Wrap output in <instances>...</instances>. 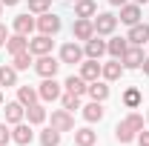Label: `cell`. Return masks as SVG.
I'll use <instances>...</instances> for the list:
<instances>
[{
	"instance_id": "cell-43",
	"label": "cell",
	"mask_w": 149,
	"mask_h": 146,
	"mask_svg": "<svg viewBox=\"0 0 149 146\" xmlns=\"http://www.w3.org/2000/svg\"><path fill=\"white\" fill-rule=\"evenodd\" d=\"M0 15H3V3H0Z\"/></svg>"
},
{
	"instance_id": "cell-38",
	"label": "cell",
	"mask_w": 149,
	"mask_h": 146,
	"mask_svg": "<svg viewBox=\"0 0 149 146\" xmlns=\"http://www.w3.org/2000/svg\"><path fill=\"white\" fill-rule=\"evenodd\" d=\"M141 69H143V74L149 77V57H143V63H141Z\"/></svg>"
},
{
	"instance_id": "cell-19",
	"label": "cell",
	"mask_w": 149,
	"mask_h": 146,
	"mask_svg": "<svg viewBox=\"0 0 149 146\" xmlns=\"http://www.w3.org/2000/svg\"><path fill=\"white\" fill-rule=\"evenodd\" d=\"M12 29H15L17 35H26V37H29L37 26H35V17H29V15H17V17L12 20Z\"/></svg>"
},
{
	"instance_id": "cell-34",
	"label": "cell",
	"mask_w": 149,
	"mask_h": 146,
	"mask_svg": "<svg viewBox=\"0 0 149 146\" xmlns=\"http://www.w3.org/2000/svg\"><path fill=\"white\" fill-rule=\"evenodd\" d=\"M123 120H126V123H129V126L135 129V132H141V129H143V117H141L138 112H129V115H126Z\"/></svg>"
},
{
	"instance_id": "cell-6",
	"label": "cell",
	"mask_w": 149,
	"mask_h": 146,
	"mask_svg": "<svg viewBox=\"0 0 149 146\" xmlns=\"http://www.w3.org/2000/svg\"><path fill=\"white\" fill-rule=\"evenodd\" d=\"M83 57H86V55H83V49H80L74 40L60 46V63H72V66H74V63H83Z\"/></svg>"
},
{
	"instance_id": "cell-42",
	"label": "cell",
	"mask_w": 149,
	"mask_h": 146,
	"mask_svg": "<svg viewBox=\"0 0 149 146\" xmlns=\"http://www.w3.org/2000/svg\"><path fill=\"white\" fill-rule=\"evenodd\" d=\"M0 106H3V92H0Z\"/></svg>"
},
{
	"instance_id": "cell-12",
	"label": "cell",
	"mask_w": 149,
	"mask_h": 146,
	"mask_svg": "<svg viewBox=\"0 0 149 146\" xmlns=\"http://www.w3.org/2000/svg\"><path fill=\"white\" fill-rule=\"evenodd\" d=\"M32 138H35V132H32V123H15V129H12V140L17 146H29L32 143Z\"/></svg>"
},
{
	"instance_id": "cell-9",
	"label": "cell",
	"mask_w": 149,
	"mask_h": 146,
	"mask_svg": "<svg viewBox=\"0 0 149 146\" xmlns=\"http://www.w3.org/2000/svg\"><path fill=\"white\" fill-rule=\"evenodd\" d=\"M83 55L92 57V60H100V57L106 55V40H100V35L89 37V40L83 43Z\"/></svg>"
},
{
	"instance_id": "cell-44",
	"label": "cell",
	"mask_w": 149,
	"mask_h": 146,
	"mask_svg": "<svg viewBox=\"0 0 149 146\" xmlns=\"http://www.w3.org/2000/svg\"><path fill=\"white\" fill-rule=\"evenodd\" d=\"M146 120H149V112H146Z\"/></svg>"
},
{
	"instance_id": "cell-39",
	"label": "cell",
	"mask_w": 149,
	"mask_h": 146,
	"mask_svg": "<svg viewBox=\"0 0 149 146\" xmlns=\"http://www.w3.org/2000/svg\"><path fill=\"white\" fill-rule=\"evenodd\" d=\"M0 3H3V6H17L20 0H0Z\"/></svg>"
},
{
	"instance_id": "cell-4",
	"label": "cell",
	"mask_w": 149,
	"mask_h": 146,
	"mask_svg": "<svg viewBox=\"0 0 149 146\" xmlns=\"http://www.w3.org/2000/svg\"><path fill=\"white\" fill-rule=\"evenodd\" d=\"M92 23H95V35H100V37H103V35H112V32L118 29V17H115L112 12H100Z\"/></svg>"
},
{
	"instance_id": "cell-29",
	"label": "cell",
	"mask_w": 149,
	"mask_h": 146,
	"mask_svg": "<svg viewBox=\"0 0 149 146\" xmlns=\"http://www.w3.org/2000/svg\"><path fill=\"white\" fill-rule=\"evenodd\" d=\"M0 86H17V69L15 66H0Z\"/></svg>"
},
{
	"instance_id": "cell-24",
	"label": "cell",
	"mask_w": 149,
	"mask_h": 146,
	"mask_svg": "<svg viewBox=\"0 0 149 146\" xmlns=\"http://www.w3.org/2000/svg\"><path fill=\"white\" fill-rule=\"evenodd\" d=\"M17 100L29 109V106H35L37 100H40V95H37L35 86H17Z\"/></svg>"
},
{
	"instance_id": "cell-41",
	"label": "cell",
	"mask_w": 149,
	"mask_h": 146,
	"mask_svg": "<svg viewBox=\"0 0 149 146\" xmlns=\"http://www.w3.org/2000/svg\"><path fill=\"white\" fill-rule=\"evenodd\" d=\"M135 3H138V6H141V3H149V0H135Z\"/></svg>"
},
{
	"instance_id": "cell-33",
	"label": "cell",
	"mask_w": 149,
	"mask_h": 146,
	"mask_svg": "<svg viewBox=\"0 0 149 146\" xmlns=\"http://www.w3.org/2000/svg\"><path fill=\"white\" fill-rule=\"evenodd\" d=\"M49 6H52V0H29V12H35V15L49 12Z\"/></svg>"
},
{
	"instance_id": "cell-14",
	"label": "cell",
	"mask_w": 149,
	"mask_h": 146,
	"mask_svg": "<svg viewBox=\"0 0 149 146\" xmlns=\"http://www.w3.org/2000/svg\"><path fill=\"white\" fill-rule=\"evenodd\" d=\"M80 115H83V120H86V123H100L106 112H103V103H97V100H92V103L80 106Z\"/></svg>"
},
{
	"instance_id": "cell-40",
	"label": "cell",
	"mask_w": 149,
	"mask_h": 146,
	"mask_svg": "<svg viewBox=\"0 0 149 146\" xmlns=\"http://www.w3.org/2000/svg\"><path fill=\"white\" fill-rule=\"evenodd\" d=\"M112 6H123V3H129V0H109Z\"/></svg>"
},
{
	"instance_id": "cell-7",
	"label": "cell",
	"mask_w": 149,
	"mask_h": 146,
	"mask_svg": "<svg viewBox=\"0 0 149 146\" xmlns=\"http://www.w3.org/2000/svg\"><path fill=\"white\" fill-rule=\"evenodd\" d=\"M52 126L57 129V132H72L74 129V117L69 109H55L52 112Z\"/></svg>"
},
{
	"instance_id": "cell-20",
	"label": "cell",
	"mask_w": 149,
	"mask_h": 146,
	"mask_svg": "<svg viewBox=\"0 0 149 146\" xmlns=\"http://www.w3.org/2000/svg\"><path fill=\"white\" fill-rule=\"evenodd\" d=\"M6 49H9V55H17V52H29V37L26 35H9L6 40Z\"/></svg>"
},
{
	"instance_id": "cell-5",
	"label": "cell",
	"mask_w": 149,
	"mask_h": 146,
	"mask_svg": "<svg viewBox=\"0 0 149 146\" xmlns=\"http://www.w3.org/2000/svg\"><path fill=\"white\" fill-rule=\"evenodd\" d=\"M72 37L74 40H89V37H95V23H92V17H77L72 23Z\"/></svg>"
},
{
	"instance_id": "cell-30",
	"label": "cell",
	"mask_w": 149,
	"mask_h": 146,
	"mask_svg": "<svg viewBox=\"0 0 149 146\" xmlns=\"http://www.w3.org/2000/svg\"><path fill=\"white\" fill-rule=\"evenodd\" d=\"M40 146H60V132H57L55 126L43 129V132H40Z\"/></svg>"
},
{
	"instance_id": "cell-11",
	"label": "cell",
	"mask_w": 149,
	"mask_h": 146,
	"mask_svg": "<svg viewBox=\"0 0 149 146\" xmlns=\"http://www.w3.org/2000/svg\"><path fill=\"white\" fill-rule=\"evenodd\" d=\"M120 63H123V69H141V63H143V49L141 46H132L123 52V57H120Z\"/></svg>"
},
{
	"instance_id": "cell-28",
	"label": "cell",
	"mask_w": 149,
	"mask_h": 146,
	"mask_svg": "<svg viewBox=\"0 0 149 146\" xmlns=\"http://www.w3.org/2000/svg\"><path fill=\"white\" fill-rule=\"evenodd\" d=\"M26 117H29V123H32V126H40V123L46 120V106L37 100L35 106H29V109H26Z\"/></svg>"
},
{
	"instance_id": "cell-22",
	"label": "cell",
	"mask_w": 149,
	"mask_h": 146,
	"mask_svg": "<svg viewBox=\"0 0 149 146\" xmlns=\"http://www.w3.org/2000/svg\"><path fill=\"white\" fill-rule=\"evenodd\" d=\"M135 138H138V132H135L126 120H120V123L115 126V140H118V143H132Z\"/></svg>"
},
{
	"instance_id": "cell-45",
	"label": "cell",
	"mask_w": 149,
	"mask_h": 146,
	"mask_svg": "<svg viewBox=\"0 0 149 146\" xmlns=\"http://www.w3.org/2000/svg\"><path fill=\"white\" fill-rule=\"evenodd\" d=\"M72 3H77V0H72Z\"/></svg>"
},
{
	"instance_id": "cell-25",
	"label": "cell",
	"mask_w": 149,
	"mask_h": 146,
	"mask_svg": "<svg viewBox=\"0 0 149 146\" xmlns=\"http://www.w3.org/2000/svg\"><path fill=\"white\" fill-rule=\"evenodd\" d=\"M126 49H129V40H126V37H112L109 43H106V52H109L115 60H120Z\"/></svg>"
},
{
	"instance_id": "cell-36",
	"label": "cell",
	"mask_w": 149,
	"mask_h": 146,
	"mask_svg": "<svg viewBox=\"0 0 149 146\" xmlns=\"http://www.w3.org/2000/svg\"><path fill=\"white\" fill-rule=\"evenodd\" d=\"M135 140H138V146H149V132H146V129H141Z\"/></svg>"
},
{
	"instance_id": "cell-37",
	"label": "cell",
	"mask_w": 149,
	"mask_h": 146,
	"mask_svg": "<svg viewBox=\"0 0 149 146\" xmlns=\"http://www.w3.org/2000/svg\"><path fill=\"white\" fill-rule=\"evenodd\" d=\"M6 40H9V29L0 23V46H6Z\"/></svg>"
},
{
	"instance_id": "cell-26",
	"label": "cell",
	"mask_w": 149,
	"mask_h": 146,
	"mask_svg": "<svg viewBox=\"0 0 149 146\" xmlns=\"http://www.w3.org/2000/svg\"><path fill=\"white\" fill-rule=\"evenodd\" d=\"M97 15V3L95 0H77L74 3V17H95Z\"/></svg>"
},
{
	"instance_id": "cell-3",
	"label": "cell",
	"mask_w": 149,
	"mask_h": 146,
	"mask_svg": "<svg viewBox=\"0 0 149 146\" xmlns=\"http://www.w3.org/2000/svg\"><path fill=\"white\" fill-rule=\"evenodd\" d=\"M57 69H60V60L52 57V55H40L35 60V72L40 74V77H55Z\"/></svg>"
},
{
	"instance_id": "cell-23",
	"label": "cell",
	"mask_w": 149,
	"mask_h": 146,
	"mask_svg": "<svg viewBox=\"0 0 149 146\" xmlns=\"http://www.w3.org/2000/svg\"><path fill=\"white\" fill-rule=\"evenodd\" d=\"M86 95H89L92 100H97V103H103V100L109 97V86H106V80H92Z\"/></svg>"
},
{
	"instance_id": "cell-1",
	"label": "cell",
	"mask_w": 149,
	"mask_h": 146,
	"mask_svg": "<svg viewBox=\"0 0 149 146\" xmlns=\"http://www.w3.org/2000/svg\"><path fill=\"white\" fill-rule=\"evenodd\" d=\"M35 26H37V32H40V35L55 37L57 32H60V26H63V23H60V17H57V15H52V12H43V15L35 20Z\"/></svg>"
},
{
	"instance_id": "cell-21",
	"label": "cell",
	"mask_w": 149,
	"mask_h": 146,
	"mask_svg": "<svg viewBox=\"0 0 149 146\" xmlns=\"http://www.w3.org/2000/svg\"><path fill=\"white\" fill-rule=\"evenodd\" d=\"M97 143V132L89 126L83 129H74V146H95Z\"/></svg>"
},
{
	"instance_id": "cell-10",
	"label": "cell",
	"mask_w": 149,
	"mask_h": 146,
	"mask_svg": "<svg viewBox=\"0 0 149 146\" xmlns=\"http://www.w3.org/2000/svg\"><path fill=\"white\" fill-rule=\"evenodd\" d=\"M100 69H103V63H97V60H92V57H83V63H80V77H83L86 83L100 80Z\"/></svg>"
},
{
	"instance_id": "cell-35",
	"label": "cell",
	"mask_w": 149,
	"mask_h": 146,
	"mask_svg": "<svg viewBox=\"0 0 149 146\" xmlns=\"http://www.w3.org/2000/svg\"><path fill=\"white\" fill-rule=\"evenodd\" d=\"M9 140H12V129L6 126V123H0V146H6Z\"/></svg>"
},
{
	"instance_id": "cell-31",
	"label": "cell",
	"mask_w": 149,
	"mask_h": 146,
	"mask_svg": "<svg viewBox=\"0 0 149 146\" xmlns=\"http://www.w3.org/2000/svg\"><path fill=\"white\" fill-rule=\"evenodd\" d=\"M123 106H126V109H138V106H141V89L129 86V89L123 92Z\"/></svg>"
},
{
	"instance_id": "cell-18",
	"label": "cell",
	"mask_w": 149,
	"mask_h": 146,
	"mask_svg": "<svg viewBox=\"0 0 149 146\" xmlns=\"http://www.w3.org/2000/svg\"><path fill=\"white\" fill-rule=\"evenodd\" d=\"M63 86H66V92H72V95H77V97H83V95L89 92V83H86L80 74H69Z\"/></svg>"
},
{
	"instance_id": "cell-2",
	"label": "cell",
	"mask_w": 149,
	"mask_h": 146,
	"mask_svg": "<svg viewBox=\"0 0 149 146\" xmlns=\"http://www.w3.org/2000/svg\"><path fill=\"white\" fill-rule=\"evenodd\" d=\"M37 95L43 103H55V100H60V83L55 77H43V83L37 86Z\"/></svg>"
},
{
	"instance_id": "cell-17",
	"label": "cell",
	"mask_w": 149,
	"mask_h": 146,
	"mask_svg": "<svg viewBox=\"0 0 149 146\" xmlns=\"http://www.w3.org/2000/svg\"><path fill=\"white\" fill-rule=\"evenodd\" d=\"M120 23H126V26L141 23V6L138 3H123L120 6Z\"/></svg>"
},
{
	"instance_id": "cell-13",
	"label": "cell",
	"mask_w": 149,
	"mask_h": 146,
	"mask_svg": "<svg viewBox=\"0 0 149 146\" xmlns=\"http://www.w3.org/2000/svg\"><path fill=\"white\" fill-rule=\"evenodd\" d=\"M126 40H129L132 46H143V43H149V23H135V26H129Z\"/></svg>"
},
{
	"instance_id": "cell-15",
	"label": "cell",
	"mask_w": 149,
	"mask_h": 146,
	"mask_svg": "<svg viewBox=\"0 0 149 146\" xmlns=\"http://www.w3.org/2000/svg\"><path fill=\"white\" fill-rule=\"evenodd\" d=\"M123 72H126V69H123V63L112 57L109 63H103V69H100V77H103L106 83H112V80H120V74H123Z\"/></svg>"
},
{
	"instance_id": "cell-27",
	"label": "cell",
	"mask_w": 149,
	"mask_h": 146,
	"mask_svg": "<svg viewBox=\"0 0 149 146\" xmlns=\"http://www.w3.org/2000/svg\"><path fill=\"white\" fill-rule=\"evenodd\" d=\"M12 66L17 72H26L29 66H35V55L32 52H17V55H12Z\"/></svg>"
},
{
	"instance_id": "cell-8",
	"label": "cell",
	"mask_w": 149,
	"mask_h": 146,
	"mask_svg": "<svg viewBox=\"0 0 149 146\" xmlns=\"http://www.w3.org/2000/svg\"><path fill=\"white\" fill-rule=\"evenodd\" d=\"M52 46H55V40L49 35H37V37H32L29 40V52L35 57H40V55H52Z\"/></svg>"
},
{
	"instance_id": "cell-32",
	"label": "cell",
	"mask_w": 149,
	"mask_h": 146,
	"mask_svg": "<svg viewBox=\"0 0 149 146\" xmlns=\"http://www.w3.org/2000/svg\"><path fill=\"white\" fill-rule=\"evenodd\" d=\"M60 106L69 109V112H74V109H80V97L72 95V92H66V95H60Z\"/></svg>"
},
{
	"instance_id": "cell-16",
	"label": "cell",
	"mask_w": 149,
	"mask_h": 146,
	"mask_svg": "<svg viewBox=\"0 0 149 146\" xmlns=\"http://www.w3.org/2000/svg\"><path fill=\"white\" fill-rule=\"evenodd\" d=\"M3 115H6V123H12V126H15V123H20V120L26 117V106H23L20 100L6 103V106H3Z\"/></svg>"
}]
</instances>
